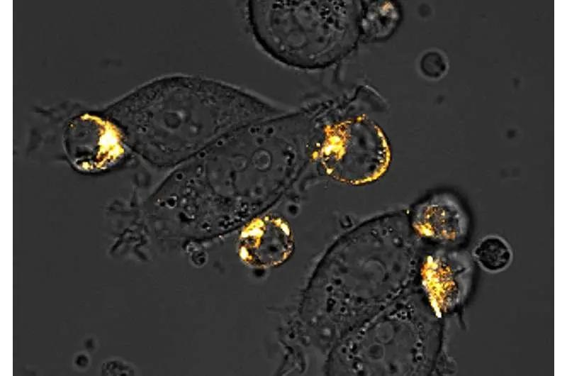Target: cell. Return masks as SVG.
<instances>
[{
    "mask_svg": "<svg viewBox=\"0 0 567 376\" xmlns=\"http://www.w3.org/2000/svg\"><path fill=\"white\" fill-rule=\"evenodd\" d=\"M132 112L138 151L155 165L174 169L228 134L281 111L219 81L174 75L138 91Z\"/></svg>",
    "mask_w": 567,
    "mask_h": 376,
    "instance_id": "cell-2",
    "label": "cell"
},
{
    "mask_svg": "<svg viewBox=\"0 0 567 376\" xmlns=\"http://www.w3.org/2000/svg\"><path fill=\"white\" fill-rule=\"evenodd\" d=\"M472 255L478 265L490 273H497L507 268L513 258L510 244L498 235H488L480 239Z\"/></svg>",
    "mask_w": 567,
    "mask_h": 376,
    "instance_id": "cell-10",
    "label": "cell"
},
{
    "mask_svg": "<svg viewBox=\"0 0 567 376\" xmlns=\"http://www.w3.org/2000/svg\"><path fill=\"white\" fill-rule=\"evenodd\" d=\"M471 269L468 258L459 253H435L423 263L422 276L431 303L444 311L459 302Z\"/></svg>",
    "mask_w": 567,
    "mask_h": 376,
    "instance_id": "cell-6",
    "label": "cell"
},
{
    "mask_svg": "<svg viewBox=\"0 0 567 376\" xmlns=\"http://www.w3.org/2000/svg\"><path fill=\"white\" fill-rule=\"evenodd\" d=\"M294 240L288 223L282 217L263 213L242 226L237 252L247 265L269 268L284 262L291 255Z\"/></svg>",
    "mask_w": 567,
    "mask_h": 376,
    "instance_id": "cell-5",
    "label": "cell"
},
{
    "mask_svg": "<svg viewBox=\"0 0 567 376\" xmlns=\"http://www.w3.org/2000/svg\"><path fill=\"white\" fill-rule=\"evenodd\" d=\"M318 157L332 178L359 185L377 179L386 171L391 152L381 128L370 119L357 117L326 128Z\"/></svg>",
    "mask_w": 567,
    "mask_h": 376,
    "instance_id": "cell-4",
    "label": "cell"
},
{
    "mask_svg": "<svg viewBox=\"0 0 567 376\" xmlns=\"http://www.w3.org/2000/svg\"><path fill=\"white\" fill-rule=\"evenodd\" d=\"M135 369L132 365L120 358H109L104 360L100 366L101 375H134Z\"/></svg>",
    "mask_w": 567,
    "mask_h": 376,
    "instance_id": "cell-12",
    "label": "cell"
},
{
    "mask_svg": "<svg viewBox=\"0 0 567 376\" xmlns=\"http://www.w3.org/2000/svg\"><path fill=\"white\" fill-rule=\"evenodd\" d=\"M73 363L78 370H85L90 364L89 357L86 353H79L74 356Z\"/></svg>",
    "mask_w": 567,
    "mask_h": 376,
    "instance_id": "cell-13",
    "label": "cell"
},
{
    "mask_svg": "<svg viewBox=\"0 0 567 376\" xmlns=\"http://www.w3.org/2000/svg\"><path fill=\"white\" fill-rule=\"evenodd\" d=\"M400 19V9L395 2L361 1V40L377 42L388 39L395 31Z\"/></svg>",
    "mask_w": 567,
    "mask_h": 376,
    "instance_id": "cell-9",
    "label": "cell"
},
{
    "mask_svg": "<svg viewBox=\"0 0 567 376\" xmlns=\"http://www.w3.org/2000/svg\"><path fill=\"white\" fill-rule=\"evenodd\" d=\"M361 1H249L247 18L261 48L278 62L303 70L343 59L360 37Z\"/></svg>",
    "mask_w": 567,
    "mask_h": 376,
    "instance_id": "cell-3",
    "label": "cell"
},
{
    "mask_svg": "<svg viewBox=\"0 0 567 376\" xmlns=\"http://www.w3.org/2000/svg\"><path fill=\"white\" fill-rule=\"evenodd\" d=\"M420 69L425 76L438 79L447 71V62L442 52L436 50L429 51L421 58Z\"/></svg>",
    "mask_w": 567,
    "mask_h": 376,
    "instance_id": "cell-11",
    "label": "cell"
},
{
    "mask_svg": "<svg viewBox=\"0 0 567 376\" xmlns=\"http://www.w3.org/2000/svg\"><path fill=\"white\" fill-rule=\"evenodd\" d=\"M65 144L67 153L77 162L103 165L122 153L120 138L108 122L89 115L75 119L70 124Z\"/></svg>",
    "mask_w": 567,
    "mask_h": 376,
    "instance_id": "cell-7",
    "label": "cell"
},
{
    "mask_svg": "<svg viewBox=\"0 0 567 376\" xmlns=\"http://www.w3.org/2000/svg\"><path fill=\"white\" fill-rule=\"evenodd\" d=\"M297 115L244 126L174 169L147 208L176 236L201 238L263 214L292 178L301 148Z\"/></svg>",
    "mask_w": 567,
    "mask_h": 376,
    "instance_id": "cell-1",
    "label": "cell"
},
{
    "mask_svg": "<svg viewBox=\"0 0 567 376\" xmlns=\"http://www.w3.org/2000/svg\"><path fill=\"white\" fill-rule=\"evenodd\" d=\"M412 226L420 236L443 243H454L467 232V215L459 201L447 193L436 194L418 204Z\"/></svg>",
    "mask_w": 567,
    "mask_h": 376,
    "instance_id": "cell-8",
    "label": "cell"
}]
</instances>
